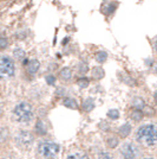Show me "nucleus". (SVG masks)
<instances>
[{
    "label": "nucleus",
    "instance_id": "26",
    "mask_svg": "<svg viewBox=\"0 0 157 159\" xmlns=\"http://www.w3.org/2000/svg\"><path fill=\"white\" fill-rule=\"evenodd\" d=\"M7 47V38L2 34L1 36V49H6Z\"/></svg>",
    "mask_w": 157,
    "mask_h": 159
},
{
    "label": "nucleus",
    "instance_id": "27",
    "mask_svg": "<svg viewBox=\"0 0 157 159\" xmlns=\"http://www.w3.org/2000/svg\"><path fill=\"white\" fill-rule=\"evenodd\" d=\"M155 50H156V52H157V39H156V42H155Z\"/></svg>",
    "mask_w": 157,
    "mask_h": 159
},
{
    "label": "nucleus",
    "instance_id": "6",
    "mask_svg": "<svg viewBox=\"0 0 157 159\" xmlns=\"http://www.w3.org/2000/svg\"><path fill=\"white\" fill-rule=\"evenodd\" d=\"M14 140H15V144L19 146V147L25 148V147H28V146L32 145L34 138H33V135L31 132L23 131V132H19L17 134V137H15Z\"/></svg>",
    "mask_w": 157,
    "mask_h": 159
},
{
    "label": "nucleus",
    "instance_id": "10",
    "mask_svg": "<svg viewBox=\"0 0 157 159\" xmlns=\"http://www.w3.org/2000/svg\"><path fill=\"white\" fill-rule=\"evenodd\" d=\"M13 56L17 58L18 61H24L26 60V55H25V51L23 50V49H20V48H15L13 51Z\"/></svg>",
    "mask_w": 157,
    "mask_h": 159
},
{
    "label": "nucleus",
    "instance_id": "16",
    "mask_svg": "<svg viewBox=\"0 0 157 159\" xmlns=\"http://www.w3.org/2000/svg\"><path fill=\"white\" fill-rule=\"evenodd\" d=\"M131 132V126L129 124H125L123 126H121L119 128V134L122 135V137H128Z\"/></svg>",
    "mask_w": 157,
    "mask_h": 159
},
{
    "label": "nucleus",
    "instance_id": "18",
    "mask_svg": "<svg viewBox=\"0 0 157 159\" xmlns=\"http://www.w3.org/2000/svg\"><path fill=\"white\" fill-rule=\"evenodd\" d=\"M66 159H89V158H87V156L84 154V153L74 152V153H70Z\"/></svg>",
    "mask_w": 157,
    "mask_h": 159
},
{
    "label": "nucleus",
    "instance_id": "11",
    "mask_svg": "<svg viewBox=\"0 0 157 159\" xmlns=\"http://www.w3.org/2000/svg\"><path fill=\"white\" fill-rule=\"evenodd\" d=\"M93 108H95V101H93L91 98L86 99L85 101H84V103H83V109H84L85 112H91Z\"/></svg>",
    "mask_w": 157,
    "mask_h": 159
},
{
    "label": "nucleus",
    "instance_id": "28",
    "mask_svg": "<svg viewBox=\"0 0 157 159\" xmlns=\"http://www.w3.org/2000/svg\"><path fill=\"white\" fill-rule=\"evenodd\" d=\"M143 159H155V158H151V157H145V158H143Z\"/></svg>",
    "mask_w": 157,
    "mask_h": 159
},
{
    "label": "nucleus",
    "instance_id": "1",
    "mask_svg": "<svg viewBox=\"0 0 157 159\" xmlns=\"http://www.w3.org/2000/svg\"><path fill=\"white\" fill-rule=\"evenodd\" d=\"M136 139L141 145L154 147L157 144V127L154 125L141 126L136 132Z\"/></svg>",
    "mask_w": 157,
    "mask_h": 159
},
{
    "label": "nucleus",
    "instance_id": "12",
    "mask_svg": "<svg viewBox=\"0 0 157 159\" xmlns=\"http://www.w3.org/2000/svg\"><path fill=\"white\" fill-rule=\"evenodd\" d=\"M132 106L134 108H136V109H143L144 107H145V102H144V100L142 98H135L134 101H132Z\"/></svg>",
    "mask_w": 157,
    "mask_h": 159
},
{
    "label": "nucleus",
    "instance_id": "9",
    "mask_svg": "<svg viewBox=\"0 0 157 159\" xmlns=\"http://www.w3.org/2000/svg\"><path fill=\"white\" fill-rule=\"evenodd\" d=\"M59 77L63 81H70L72 77V71L70 68H63L59 73Z\"/></svg>",
    "mask_w": 157,
    "mask_h": 159
},
{
    "label": "nucleus",
    "instance_id": "15",
    "mask_svg": "<svg viewBox=\"0 0 157 159\" xmlns=\"http://www.w3.org/2000/svg\"><path fill=\"white\" fill-rule=\"evenodd\" d=\"M131 119L135 120V121H139V120H142V118H143V113H142V111L141 109H134L132 112H131L130 114Z\"/></svg>",
    "mask_w": 157,
    "mask_h": 159
},
{
    "label": "nucleus",
    "instance_id": "23",
    "mask_svg": "<svg viewBox=\"0 0 157 159\" xmlns=\"http://www.w3.org/2000/svg\"><path fill=\"white\" fill-rule=\"evenodd\" d=\"M37 132L40 133V134H45V132H46L45 126L43 125L41 121H38V122H37Z\"/></svg>",
    "mask_w": 157,
    "mask_h": 159
},
{
    "label": "nucleus",
    "instance_id": "4",
    "mask_svg": "<svg viewBox=\"0 0 157 159\" xmlns=\"http://www.w3.org/2000/svg\"><path fill=\"white\" fill-rule=\"evenodd\" d=\"M14 62L8 56H2L0 61V74L2 77H12L14 75Z\"/></svg>",
    "mask_w": 157,
    "mask_h": 159
},
{
    "label": "nucleus",
    "instance_id": "22",
    "mask_svg": "<svg viewBox=\"0 0 157 159\" xmlns=\"http://www.w3.org/2000/svg\"><path fill=\"white\" fill-rule=\"evenodd\" d=\"M78 70L80 74H85L87 70H89V68H87V64H86L85 62H80L78 66Z\"/></svg>",
    "mask_w": 157,
    "mask_h": 159
},
{
    "label": "nucleus",
    "instance_id": "5",
    "mask_svg": "<svg viewBox=\"0 0 157 159\" xmlns=\"http://www.w3.org/2000/svg\"><path fill=\"white\" fill-rule=\"evenodd\" d=\"M119 152L124 159H137L139 156V148L132 143H125L121 147Z\"/></svg>",
    "mask_w": 157,
    "mask_h": 159
},
{
    "label": "nucleus",
    "instance_id": "7",
    "mask_svg": "<svg viewBox=\"0 0 157 159\" xmlns=\"http://www.w3.org/2000/svg\"><path fill=\"white\" fill-rule=\"evenodd\" d=\"M117 7H118V2H116V1H105V2H103L100 10H102V13L104 14V16L110 17V16H112V14L116 12Z\"/></svg>",
    "mask_w": 157,
    "mask_h": 159
},
{
    "label": "nucleus",
    "instance_id": "2",
    "mask_svg": "<svg viewBox=\"0 0 157 159\" xmlns=\"http://www.w3.org/2000/svg\"><path fill=\"white\" fill-rule=\"evenodd\" d=\"M14 119L19 122H27L33 118L32 106L27 102H20L13 109Z\"/></svg>",
    "mask_w": 157,
    "mask_h": 159
},
{
    "label": "nucleus",
    "instance_id": "25",
    "mask_svg": "<svg viewBox=\"0 0 157 159\" xmlns=\"http://www.w3.org/2000/svg\"><path fill=\"white\" fill-rule=\"evenodd\" d=\"M99 159H112V154L109 152H100L99 153Z\"/></svg>",
    "mask_w": 157,
    "mask_h": 159
},
{
    "label": "nucleus",
    "instance_id": "29",
    "mask_svg": "<svg viewBox=\"0 0 157 159\" xmlns=\"http://www.w3.org/2000/svg\"><path fill=\"white\" fill-rule=\"evenodd\" d=\"M155 73L157 74V64H156V66H155Z\"/></svg>",
    "mask_w": 157,
    "mask_h": 159
},
{
    "label": "nucleus",
    "instance_id": "21",
    "mask_svg": "<svg viewBox=\"0 0 157 159\" xmlns=\"http://www.w3.org/2000/svg\"><path fill=\"white\" fill-rule=\"evenodd\" d=\"M108 116L112 120H117L119 118V112H118L117 109H110L108 112Z\"/></svg>",
    "mask_w": 157,
    "mask_h": 159
},
{
    "label": "nucleus",
    "instance_id": "24",
    "mask_svg": "<svg viewBox=\"0 0 157 159\" xmlns=\"http://www.w3.org/2000/svg\"><path fill=\"white\" fill-rule=\"evenodd\" d=\"M45 80H46V83L50 84V86H53V84L56 83V77H54L53 75H47Z\"/></svg>",
    "mask_w": 157,
    "mask_h": 159
},
{
    "label": "nucleus",
    "instance_id": "3",
    "mask_svg": "<svg viewBox=\"0 0 157 159\" xmlns=\"http://www.w3.org/2000/svg\"><path fill=\"white\" fill-rule=\"evenodd\" d=\"M59 150L60 147L58 144L52 141H44L38 146V153L45 159H54L59 153Z\"/></svg>",
    "mask_w": 157,
    "mask_h": 159
},
{
    "label": "nucleus",
    "instance_id": "30",
    "mask_svg": "<svg viewBox=\"0 0 157 159\" xmlns=\"http://www.w3.org/2000/svg\"><path fill=\"white\" fill-rule=\"evenodd\" d=\"M155 99L157 100V92H156V93H155Z\"/></svg>",
    "mask_w": 157,
    "mask_h": 159
},
{
    "label": "nucleus",
    "instance_id": "20",
    "mask_svg": "<svg viewBox=\"0 0 157 159\" xmlns=\"http://www.w3.org/2000/svg\"><path fill=\"white\" fill-rule=\"evenodd\" d=\"M89 80L86 79V77H80V79L77 81V84L79 86V88H82V89H84V88H86V87L89 86Z\"/></svg>",
    "mask_w": 157,
    "mask_h": 159
},
{
    "label": "nucleus",
    "instance_id": "13",
    "mask_svg": "<svg viewBox=\"0 0 157 159\" xmlns=\"http://www.w3.org/2000/svg\"><path fill=\"white\" fill-rule=\"evenodd\" d=\"M64 106L67 107V108H71V109H77L78 108V103L74 101L73 99H71V98H67V99L64 100Z\"/></svg>",
    "mask_w": 157,
    "mask_h": 159
},
{
    "label": "nucleus",
    "instance_id": "14",
    "mask_svg": "<svg viewBox=\"0 0 157 159\" xmlns=\"http://www.w3.org/2000/svg\"><path fill=\"white\" fill-rule=\"evenodd\" d=\"M92 76H93V79L100 80L104 76V70H103L100 66H97V68H95V69L92 70Z\"/></svg>",
    "mask_w": 157,
    "mask_h": 159
},
{
    "label": "nucleus",
    "instance_id": "8",
    "mask_svg": "<svg viewBox=\"0 0 157 159\" xmlns=\"http://www.w3.org/2000/svg\"><path fill=\"white\" fill-rule=\"evenodd\" d=\"M39 68H40L39 61L31 60V61H28V63L26 64V71H27V74H30V75H36V74L38 73Z\"/></svg>",
    "mask_w": 157,
    "mask_h": 159
},
{
    "label": "nucleus",
    "instance_id": "19",
    "mask_svg": "<svg viewBox=\"0 0 157 159\" xmlns=\"http://www.w3.org/2000/svg\"><path fill=\"white\" fill-rule=\"evenodd\" d=\"M118 138H116V137H110L109 139H108V141H106V145L109 146V147H111V148H115V147H117L118 146Z\"/></svg>",
    "mask_w": 157,
    "mask_h": 159
},
{
    "label": "nucleus",
    "instance_id": "17",
    "mask_svg": "<svg viewBox=\"0 0 157 159\" xmlns=\"http://www.w3.org/2000/svg\"><path fill=\"white\" fill-rule=\"evenodd\" d=\"M106 60H108V53L105 51H98L96 53V61L98 63H104Z\"/></svg>",
    "mask_w": 157,
    "mask_h": 159
}]
</instances>
